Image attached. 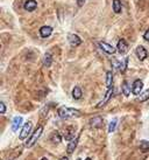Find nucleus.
<instances>
[{"instance_id":"nucleus-1","label":"nucleus","mask_w":149,"mask_h":160,"mask_svg":"<svg viewBox=\"0 0 149 160\" xmlns=\"http://www.w3.org/2000/svg\"><path fill=\"white\" fill-rule=\"evenodd\" d=\"M58 116L63 119H68V118H74L80 116V111L77 109H72V107H62L58 109Z\"/></svg>"},{"instance_id":"nucleus-2","label":"nucleus","mask_w":149,"mask_h":160,"mask_svg":"<svg viewBox=\"0 0 149 160\" xmlns=\"http://www.w3.org/2000/svg\"><path fill=\"white\" fill-rule=\"evenodd\" d=\"M42 126H39V128H36L35 131H34V133L32 134V137L28 139V141L26 143V146L27 147H32L33 145L36 143V140L41 137V134H42Z\"/></svg>"},{"instance_id":"nucleus-3","label":"nucleus","mask_w":149,"mask_h":160,"mask_svg":"<svg viewBox=\"0 0 149 160\" xmlns=\"http://www.w3.org/2000/svg\"><path fill=\"white\" fill-rule=\"evenodd\" d=\"M32 122H27L23 126H22V130L21 132H20V134H19V138L21 139V140H23V139H26L27 137H28V134L31 133V130H32Z\"/></svg>"},{"instance_id":"nucleus-4","label":"nucleus","mask_w":149,"mask_h":160,"mask_svg":"<svg viewBox=\"0 0 149 160\" xmlns=\"http://www.w3.org/2000/svg\"><path fill=\"white\" fill-rule=\"evenodd\" d=\"M142 89H143V83H142V81H140V80L134 81L133 86H132V92H133L135 96H139V95L142 94Z\"/></svg>"},{"instance_id":"nucleus-5","label":"nucleus","mask_w":149,"mask_h":160,"mask_svg":"<svg viewBox=\"0 0 149 160\" xmlns=\"http://www.w3.org/2000/svg\"><path fill=\"white\" fill-rule=\"evenodd\" d=\"M135 53H136V56H138V59L140 61H143V60H146L147 59V56H148V53H147V50L145 49V47H142V46H139L136 47V50H135Z\"/></svg>"},{"instance_id":"nucleus-6","label":"nucleus","mask_w":149,"mask_h":160,"mask_svg":"<svg viewBox=\"0 0 149 160\" xmlns=\"http://www.w3.org/2000/svg\"><path fill=\"white\" fill-rule=\"evenodd\" d=\"M117 49L120 54H126L127 53L128 44H127V42H126V40H124V39L119 40V41H118V44H117Z\"/></svg>"},{"instance_id":"nucleus-7","label":"nucleus","mask_w":149,"mask_h":160,"mask_svg":"<svg viewBox=\"0 0 149 160\" xmlns=\"http://www.w3.org/2000/svg\"><path fill=\"white\" fill-rule=\"evenodd\" d=\"M103 124H104V122H103V118L99 117V116H97V117H93L91 120H90V125L92 126V128H100L103 126Z\"/></svg>"},{"instance_id":"nucleus-8","label":"nucleus","mask_w":149,"mask_h":160,"mask_svg":"<svg viewBox=\"0 0 149 160\" xmlns=\"http://www.w3.org/2000/svg\"><path fill=\"white\" fill-rule=\"evenodd\" d=\"M51 33H53V28L50 26H43V27L40 28V35L42 36L43 39L49 38L51 35Z\"/></svg>"},{"instance_id":"nucleus-9","label":"nucleus","mask_w":149,"mask_h":160,"mask_svg":"<svg viewBox=\"0 0 149 160\" xmlns=\"http://www.w3.org/2000/svg\"><path fill=\"white\" fill-rule=\"evenodd\" d=\"M23 7H25L26 11L33 12L34 10H36V7H37V2H36L35 0H27V1L25 2Z\"/></svg>"},{"instance_id":"nucleus-10","label":"nucleus","mask_w":149,"mask_h":160,"mask_svg":"<svg viewBox=\"0 0 149 160\" xmlns=\"http://www.w3.org/2000/svg\"><path fill=\"white\" fill-rule=\"evenodd\" d=\"M99 47H100L104 52H106L107 54H114V52H115V48L106 42H99Z\"/></svg>"},{"instance_id":"nucleus-11","label":"nucleus","mask_w":149,"mask_h":160,"mask_svg":"<svg viewBox=\"0 0 149 160\" xmlns=\"http://www.w3.org/2000/svg\"><path fill=\"white\" fill-rule=\"evenodd\" d=\"M64 137L66 140H74V126H69V128H65L64 131Z\"/></svg>"},{"instance_id":"nucleus-12","label":"nucleus","mask_w":149,"mask_h":160,"mask_svg":"<svg viewBox=\"0 0 149 160\" xmlns=\"http://www.w3.org/2000/svg\"><path fill=\"white\" fill-rule=\"evenodd\" d=\"M69 42H70V44H71L72 47H77V46H79V44L82 43V40H80V38H79L78 35H76V34H70V35H69Z\"/></svg>"},{"instance_id":"nucleus-13","label":"nucleus","mask_w":149,"mask_h":160,"mask_svg":"<svg viewBox=\"0 0 149 160\" xmlns=\"http://www.w3.org/2000/svg\"><path fill=\"white\" fill-rule=\"evenodd\" d=\"M112 92H113V88H108L106 91V94H105V97H104V99L97 105V107H101L103 105H105L107 102H108V99H110V97L112 96Z\"/></svg>"},{"instance_id":"nucleus-14","label":"nucleus","mask_w":149,"mask_h":160,"mask_svg":"<svg viewBox=\"0 0 149 160\" xmlns=\"http://www.w3.org/2000/svg\"><path fill=\"white\" fill-rule=\"evenodd\" d=\"M21 124H22V117H19V116L14 117L13 122H12V130L13 131H18L19 128L21 126Z\"/></svg>"},{"instance_id":"nucleus-15","label":"nucleus","mask_w":149,"mask_h":160,"mask_svg":"<svg viewBox=\"0 0 149 160\" xmlns=\"http://www.w3.org/2000/svg\"><path fill=\"white\" fill-rule=\"evenodd\" d=\"M77 144H78V138H74V140L70 141V144H69L68 147H66V151H68L69 154H71V153L74 152V149L77 147Z\"/></svg>"},{"instance_id":"nucleus-16","label":"nucleus","mask_w":149,"mask_h":160,"mask_svg":"<svg viewBox=\"0 0 149 160\" xmlns=\"http://www.w3.org/2000/svg\"><path fill=\"white\" fill-rule=\"evenodd\" d=\"M82 96H83L82 89L79 86H74V89H72V97H74V99H79V98H82Z\"/></svg>"},{"instance_id":"nucleus-17","label":"nucleus","mask_w":149,"mask_h":160,"mask_svg":"<svg viewBox=\"0 0 149 160\" xmlns=\"http://www.w3.org/2000/svg\"><path fill=\"white\" fill-rule=\"evenodd\" d=\"M112 7H113V11L114 13H120L121 12V0H113V4H112Z\"/></svg>"},{"instance_id":"nucleus-18","label":"nucleus","mask_w":149,"mask_h":160,"mask_svg":"<svg viewBox=\"0 0 149 160\" xmlns=\"http://www.w3.org/2000/svg\"><path fill=\"white\" fill-rule=\"evenodd\" d=\"M51 62H53V57H51V54L50 53H45L44 55V59H43V63L45 67H50L51 65Z\"/></svg>"},{"instance_id":"nucleus-19","label":"nucleus","mask_w":149,"mask_h":160,"mask_svg":"<svg viewBox=\"0 0 149 160\" xmlns=\"http://www.w3.org/2000/svg\"><path fill=\"white\" fill-rule=\"evenodd\" d=\"M50 140L53 141L54 144H60V143H61V140H62L61 134H60L58 132H54L53 134H51V137H50Z\"/></svg>"},{"instance_id":"nucleus-20","label":"nucleus","mask_w":149,"mask_h":160,"mask_svg":"<svg viewBox=\"0 0 149 160\" xmlns=\"http://www.w3.org/2000/svg\"><path fill=\"white\" fill-rule=\"evenodd\" d=\"M140 149H141L143 153L148 152L149 151V141H147V140H141V143H140Z\"/></svg>"},{"instance_id":"nucleus-21","label":"nucleus","mask_w":149,"mask_h":160,"mask_svg":"<svg viewBox=\"0 0 149 160\" xmlns=\"http://www.w3.org/2000/svg\"><path fill=\"white\" fill-rule=\"evenodd\" d=\"M122 92L125 96H129V94H130V86L127 83V81H124V83H122Z\"/></svg>"},{"instance_id":"nucleus-22","label":"nucleus","mask_w":149,"mask_h":160,"mask_svg":"<svg viewBox=\"0 0 149 160\" xmlns=\"http://www.w3.org/2000/svg\"><path fill=\"white\" fill-rule=\"evenodd\" d=\"M112 81H113V73H112V71H107V74H106V86L107 88H112Z\"/></svg>"},{"instance_id":"nucleus-23","label":"nucleus","mask_w":149,"mask_h":160,"mask_svg":"<svg viewBox=\"0 0 149 160\" xmlns=\"http://www.w3.org/2000/svg\"><path fill=\"white\" fill-rule=\"evenodd\" d=\"M139 99H140V102H146V101H148L149 99V89H147L145 92H142L140 97H139Z\"/></svg>"},{"instance_id":"nucleus-24","label":"nucleus","mask_w":149,"mask_h":160,"mask_svg":"<svg viewBox=\"0 0 149 160\" xmlns=\"http://www.w3.org/2000/svg\"><path fill=\"white\" fill-rule=\"evenodd\" d=\"M117 123H118L117 118H114V119L110 123V125H108V132H110V133H112V132L115 130V128H117Z\"/></svg>"},{"instance_id":"nucleus-25","label":"nucleus","mask_w":149,"mask_h":160,"mask_svg":"<svg viewBox=\"0 0 149 160\" xmlns=\"http://www.w3.org/2000/svg\"><path fill=\"white\" fill-rule=\"evenodd\" d=\"M127 62H128L127 57L124 60V62H119V69H120L121 71H125V70H126V68H127Z\"/></svg>"},{"instance_id":"nucleus-26","label":"nucleus","mask_w":149,"mask_h":160,"mask_svg":"<svg viewBox=\"0 0 149 160\" xmlns=\"http://www.w3.org/2000/svg\"><path fill=\"white\" fill-rule=\"evenodd\" d=\"M0 112L1 113H5L6 112V107H5V103L4 102H0Z\"/></svg>"},{"instance_id":"nucleus-27","label":"nucleus","mask_w":149,"mask_h":160,"mask_svg":"<svg viewBox=\"0 0 149 160\" xmlns=\"http://www.w3.org/2000/svg\"><path fill=\"white\" fill-rule=\"evenodd\" d=\"M85 1H86V0H77V5H78L79 7H82V6H84Z\"/></svg>"},{"instance_id":"nucleus-28","label":"nucleus","mask_w":149,"mask_h":160,"mask_svg":"<svg viewBox=\"0 0 149 160\" xmlns=\"http://www.w3.org/2000/svg\"><path fill=\"white\" fill-rule=\"evenodd\" d=\"M143 38H145V40H146V41H149V29L146 31L145 35H143Z\"/></svg>"},{"instance_id":"nucleus-29","label":"nucleus","mask_w":149,"mask_h":160,"mask_svg":"<svg viewBox=\"0 0 149 160\" xmlns=\"http://www.w3.org/2000/svg\"><path fill=\"white\" fill-rule=\"evenodd\" d=\"M60 160H69V158H66V157H63L62 159H60Z\"/></svg>"},{"instance_id":"nucleus-30","label":"nucleus","mask_w":149,"mask_h":160,"mask_svg":"<svg viewBox=\"0 0 149 160\" xmlns=\"http://www.w3.org/2000/svg\"><path fill=\"white\" fill-rule=\"evenodd\" d=\"M40 160H49L48 158H42V159H40Z\"/></svg>"},{"instance_id":"nucleus-31","label":"nucleus","mask_w":149,"mask_h":160,"mask_svg":"<svg viewBox=\"0 0 149 160\" xmlns=\"http://www.w3.org/2000/svg\"><path fill=\"white\" fill-rule=\"evenodd\" d=\"M85 160H92V159H91V158H86Z\"/></svg>"},{"instance_id":"nucleus-32","label":"nucleus","mask_w":149,"mask_h":160,"mask_svg":"<svg viewBox=\"0 0 149 160\" xmlns=\"http://www.w3.org/2000/svg\"><path fill=\"white\" fill-rule=\"evenodd\" d=\"M78 160H80V159H78Z\"/></svg>"}]
</instances>
